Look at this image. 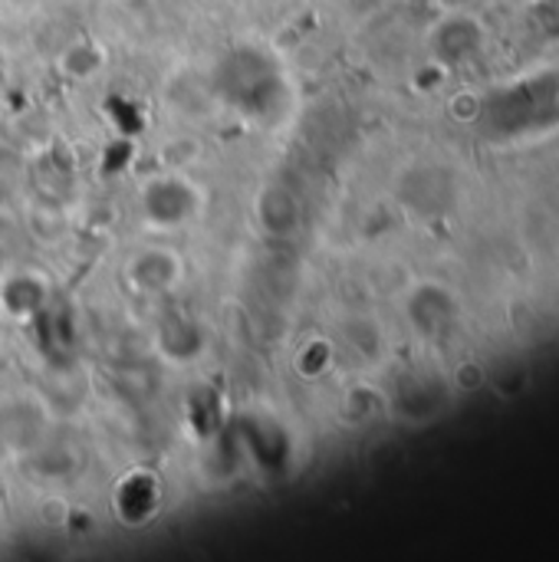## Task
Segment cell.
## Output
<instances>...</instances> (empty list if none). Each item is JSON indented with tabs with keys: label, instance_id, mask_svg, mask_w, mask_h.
<instances>
[{
	"label": "cell",
	"instance_id": "1",
	"mask_svg": "<svg viewBox=\"0 0 559 562\" xmlns=\"http://www.w3.org/2000/svg\"><path fill=\"white\" fill-rule=\"evenodd\" d=\"M441 7H448V10H461L465 3H471V0H438Z\"/></svg>",
	"mask_w": 559,
	"mask_h": 562
}]
</instances>
